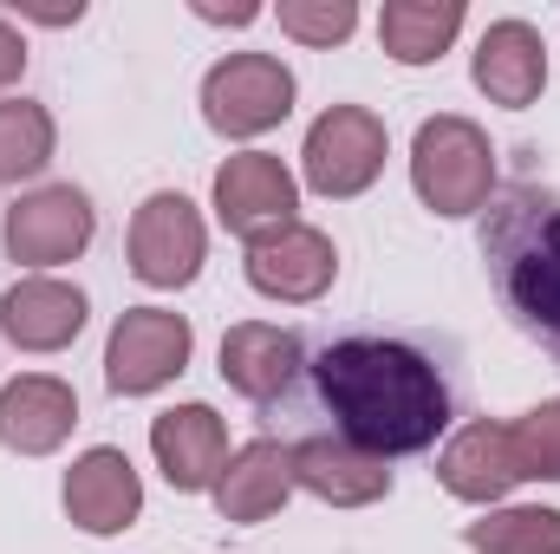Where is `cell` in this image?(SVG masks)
<instances>
[{
	"label": "cell",
	"mask_w": 560,
	"mask_h": 554,
	"mask_svg": "<svg viewBox=\"0 0 560 554\" xmlns=\"http://www.w3.org/2000/svg\"><path fill=\"white\" fill-rule=\"evenodd\" d=\"M332 275H339V249H332L319 229H306V222L248 242V287L268 293V300L306 307V300H319V293L332 287Z\"/></svg>",
	"instance_id": "11"
},
{
	"label": "cell",
	"mask_w": 560,
	"mask_h": 554,
	"mask_svg": "<svg viewBox=\"0 0 560 554\" xmlns=\"http://www.w3.org/2000/svg\"><path fill=\"white\" fill-rule=\"evenodd\" d=\"M92 229H98L92 196L72 183H46L7 209V255L20 268H59L92 249Z\"/></svg>",
	"instance_id": "8"
},
{
	"label": "cell",
	"mask_w": 560,
	"mask_h": 554,
	"mask_svg": "<svg viewBox=\"0 0 560 554\" xmlns=\"http://www.w3.org/2000/svg\"><path fill=\"white\" fill-rule=\"evenodd\" d=\"M293 209H300V183L268 150H242L215 170V216L229 235L261 242L275 229H293Z\"/></svg>",
	"instance_id": "9"
},
{
	"label": "cell",
	"mask_w": 560,
	"mask_h": 554,
	"mask_svg": "<svg viewBox=\"0 0 560 554\" xmlns=\"http://www.w3.org/2000/svg\"><path fill=\"white\" fill-rule=\"evenodd\" d=\"M280 33H293L300 46H339L352 26H359V7L352 0H280Z\"/></svg>",
	"instance_id": "24"
},
{
	"label": "cell",
	"mask_w": 560,
	"mask_h": 554,
	"mask_svg": "<svg viewBox=\"0 0 560 554\" xmlns=\"http://www.w3.org/2000/svg\"><path fill=\"white\" fill-rule=\"evenodd\" d=\"M79 424V399L52 372H20L0 385V443L20 457H52Z\"/></svg>",
	"instance_id": "15"
},
{
	"label": "cell",
	"mask_w": 560,
	"mask_h": 554,
	"mask_svg": "<svg viewBox=\"0 0 560 554\" xmlns=\"http://www.w3.org/2000/svg\"><path fill=\"white\" fill-rule=\"evenodd\" d=\"M482 268L502 300V313L560 353V189L509 183L482 203Z\"/></svg>",
	"instance_id": "2"
},
{
	"label": "cell",
	"mask_w": 560,
	"mask_h": 554,
	"mask_svg": "<svg viewBox=\"0 0 560 554\" xmlns=\"http://www.w3.org/2000/svg\"><path fill=\"white\" fill-rule=\"evenodd\" d=\"M293 489H306L332 509H365V503L392 496V463L346 437H306V443H293Z\"/></svg>",
	"instance_id": "13"
},
{
	"label": "cell",
	"mask_w": 560,
	"mask_h": 554,
	"mask_svg": "<svg viewBox=\"0 0 560 554\" xmlns=\"http://www.w3.org/2000/svg\"><path fill=\"white\" fill-rule=\"evenodd\" d=\"M0 333L20 353H66L85 333V293L52 275H26L0 293Z\"/></svg>",
	"instance_id": "14"
},
{
	"label": "cell",
	"mask_w": 560,
	"mask_h": 554,
	"mask_svg": "<svg viewBox=\"0 0 560 554\" xmlns=\"http://www.w3.org/2000/svg\"><path fill=\"white\" fill-rule=\"evenodd\" d=\"M202 255H209V229H202L196 203L176 189L143 196L131 216V275L143 287H189L202 275Z\"/></svg>",
	"instance_id": "7"
},
{
	"label": "cell",
	"mask_w": 560,
	"mask_h": 554,
	"mask_svg": "<svg viewBox=\"0 0 560 554\" xmlns=\"http://www.w3.org/2000/svg\"><path fill=\"white\" fill-rule=\"evenodd\" d=\"M541 85H548V46H541V33L528 20H495L482 33V46H476V92L489 105L522 112V105L541 99Z\"/></svg>",
	"instance_id": "17"
},
{
	"label": "cell",
	"mask_w": 560,
	"mask_h": 554,
	"mask_svg": "<svg viewBox=\"0 0 560 554\" xmlns=\"http://www.w3.org/2000/svg\"><path fill=\"white\" fill-rule=\"evenodd\" d=\"M313 385L346 443L372 457H418L450 424V385L436 359L411 339H378V333H346L326 339L313 359Z\"/></svg>",
	"instance_id": "1"
},
{
	"label": "cell",
	"mask_w": 560,
	"mask_h": 554,
	"mask_svg": "<svg viewBox=\"0 0 560 554\" xmlns=\"http://www.w3.org/2000/svg\"><path fill=\"white\" fill-rule=\"evenodd\" d=\"M52 163V112L33 99H0V183H26Z\"/></svg>",
	"instance_id": "21"
},
{
	"label": "cell",
	"mask_w": 560,
	"mask_h": 554,
	"mask_svg": "<svg viewBox=\"0 0 560 554\" xmlns=\"http://www.w3.org/2000/svg\"><path fill=\"white\" fill-rule=\"evenodd\" d=\"M222 379L255 399V405H275L293 392L300 379V333L287 326H268V320H242L222 333Z\"/></svg>",
	"instance_id": "16"
},
{
	"label": "cell",
	"mask_w": 560,
	"mask_h": 554,
	"mask_svg": "<svg viewBox=\"0 0 560 554\" xmlns=\"http://www.w3.org/2000/svg\"><path fill=\"white\" fill-rule=\"evenodd\" d=\"M469 549L476 554H560V509H495L482 522H469Z\"/></svg>",
	"instance_id": "22"
},
{
	"label": "cell",
	"mask_w": 560,
	"mask_h": 554,
	"mask_svg": "<svg viewBox=\"0 0 560 554\" xmlns=\"http://www.w3.org/2000/svg\"><path fill=\"white\" fill-rule=\"evenodd\" d=\"M456 33H463V0H385V13H378V46L398 66L443 59Z\"/></svg>",
	"instance_id": "20"
},
{
	"label": "cell",
	"mask_w": 560,
	"mask_h": 554,
	"mask_svg": "<svg viewBox=\"0 0 560 554\" xmlns=\"http://www.w3.org/2000/svg\"><path fill=\"white\" fill-rule=\"evenodd\" d=\"M436 476H443V489H450L456 503H502V496L522 483V463H515L509 424H489V417L463 424V430L450 437Z\"/></svg>",
	"instance_id": "18"
},
{
	"label": "cell",
	"mask_w": 560,
	"mask_h": 554,
	"mask_svg": "<svg viewBox=\"0 0 560 554\" xmlns=\"http://www.w3.org/2000/svg\"><path fill=\"white\" fill-rule=\"evenodd\" d=\"M509 443H515V463H522V483H560V399L535 405L509 424Z\"/></svg>",
	"instance_id": "23"
},
{
	"label": "cell",
	"mask_w": 560,
	"mask_h": 554,
	"mask_svg": "<svg viewBox=\"0 0 560 554\" xmlns=\"http://www.w3.org/2000/svg\"><path fill=\"white\" fill-rule=\"evenodd\" d=\"M138 509H143V476L131 470L125 450L98 443L66 470V516L85 535H125L138 522Z\"/></svg>",
	"instance_id": "12"
},
{
	"label": "cell",
	"mask_w": 560,
	"mask_h": 554,
	"mask_svg": "<svg viewBox=\"0 0 560 554\" xmlns=\"http://www.w3.org/2000/svg\"><path fill=\"white\" fill-rule=\"evenodd\" d=\"M196 13H202V20H235V26H248L261 7H209V0H196Z\"/></svg>",
	"instance_id": "26"
},
{
	"label": "cell",
	"mask_w": 560,
	"mask_h": 554,
	"mask_svg": "<svg viewBox=\"0 0 560 554\" xmlns=\"http://www.w3.org/2000/svg\"><path fill=\"white\" fill-rule=\"evenodd\" d=\"M150 450H156V470L170 476V489L202 496L229 470V424L209 405H170L150 417Z\"/></svg>",
	"instance_id": "10"
},
{
	"label": "cell",
	"mask_w": 560,
	"mask_h": 554,
	"mask_svg": "<svg viewBox=\"0 0 560 554\" xmlns=\"http://www.w3.org/2000/svg\"><path fill=\"white\" fill-rule=\"evenodd\" d=\"M196 353V333L183 313L170 307H125L112 339H105V385L118 399H143L156 385H170Z\"/></svg>",
	"instance_id": "6"
},
{
	"label": "cell",
	"mask_w": 560,
	"mask_h": 554,
	"mask_svg": "<svg viewBox=\"0 0 560 554\" xmlns=\"http://www.w3.org/2000/svg\"><path fill=\"white\" fill-rule=\"evenodd\" d=\"M293 112V72L275 53H229L202 79V118L222 138H261Z\"/></svg>",
	"instance_id": "5"
},
{
	"label": "cell",
	"mask_w": 560,
	"mask_h": 554,
	"mask_svg": "<svg viewBox=\"0 0 560 554\" xmlns=\"http://www.w3.org/2000/svg\"><path fill=\"white\" fill-rule=\"evenodd\" d=\"M20 72H26V39H20V33H13V26L0 20V92H7V85H13Z\"/></svg>",
	"instance_id": "25"
},
{
	"label": "cell",
	"mask_w": 560,
	"mask_h": 554,
	"mask_svg": "<svg viewBox=\"0 0 560 554\" xmlns=\"http://www.w3.org/2000/svg\"><path fill=\"white\" fill-rule=\"evenodd\" d=\"M411 183H418L423 209H436V216H482V203L495 196L489 131L456 112L423 118L418 143H411Z\"/></svg>",
	"instance_id": "3"
},
{
	"label": "cell",
	"mask_w": 560,
	"mask_h": 554,
	"mask_svg": "<svg viewBox=\"0 0 560 554\" xmlns=\"http://www.w3.org/2000/svg\"><path fill=\"white\" fill-rule=\"evenodd\" d=\"M293 496V443H275V437H255L229 457L222 483H215V509L222 522H268L280 503Z\"/></svg>",
	"instance_id": "19"
},
{
	"label": "cell",
	"mask_w": 560,
	"mask_h": 554,
	"mask_svg": "<svg viewBox=\"0 0 560 554\" xmlns=\"http://www.w3.org/2000/svg\"><path fill=\"white\" fill-rule=\"evenodd\" d=\"M385 150H392V138H385V118H378V112H365V105H332V112L313 118V131L300 143V176H306L313 196L346 203V196H359V189L378 183Z\"/></svg>",
	"instance_id": "4"
}]
</instances>
